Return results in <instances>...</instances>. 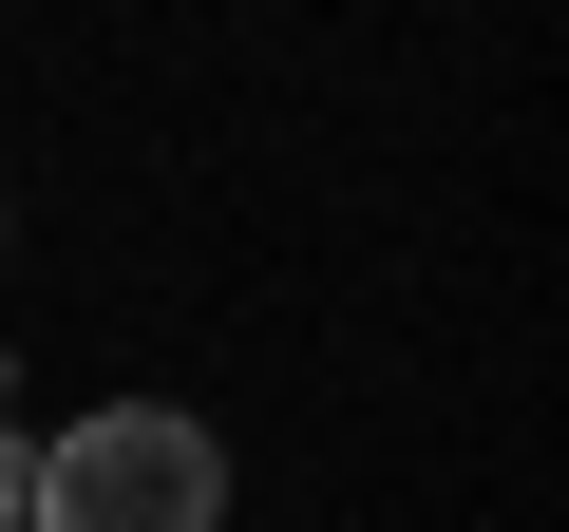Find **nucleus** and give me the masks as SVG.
Segmentation results:
<instances>
[{
	"mask_svg": "<svg viewBox=\"0 0 569 532\" xmlns=\"http://www.w3.org/2000/svg\"><path fill=\"white\" fill-rule=\"evenodd\" d=\"M20 532H228V456H209V418L114 400V418H77L39 456V513Z\"/></svg>",
	"mask_w": 569,
	"mask_h": 532,
	"instance_id": "1",
	"label": "nucleus"
},
{
	"mask_svg": "<svg viewBox=\"0 0 569 532\" xmlns=\"http://www.w3.org/2000/svg\"><path fill=\"white\" fill-rule=\"evenodd\" d=\"M20 513H39V456H20V437H0V532H20Z\"/></svg>",
	"mask_w": 569,
	"mask_h": 532,
	"instance_id": "2",
	"label": "nucleus"
}]
</instances>
